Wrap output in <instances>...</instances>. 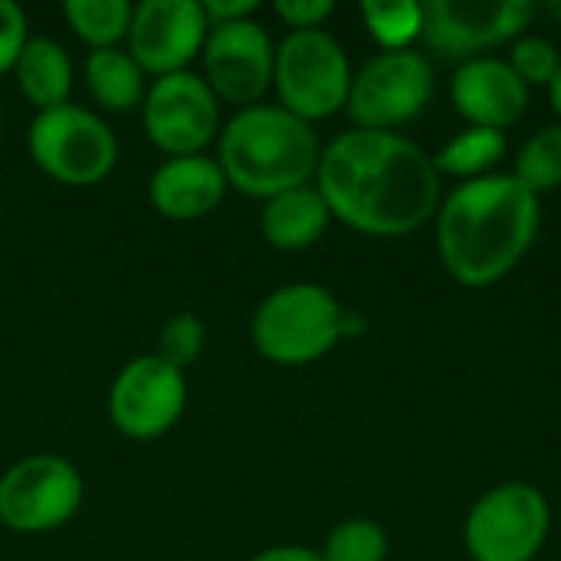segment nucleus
Instances as JSON below:
<instances>
[{"instance_id": "nucleus-1", "label": "nucleus", "mask_w": 561, "mask_h": 561, "mask_svg": "<svg viewBox=\"0 0 561 561\" xmlns=\"http://www.w3.org/2000/svg\"><path fill=\"white\" fill-rule=\"evenodd\" d=\"M316 187L332 217L365 237H408L440 210L431 154L394 131L339 135L319 158Z\"/></svg>"}, {"instance_id": "nucleus-2", "label": "nucleus", "mask_w": 561, "mask_h": 561, "mask_svg": "<svg viewBox=\"0 0 561 561\" xmlns=\"http://www.w3.org/2000/svg\"><path fill=\"white\" fill-rule=\"evenodd\" d=\"M542 224L539 197L513 174L463 181L437 210V250L447 273L483 289L510 276Z\"/></svg>"}, {"instance_id": "nucleus-3", "label": "nucleus", "mask_w": 561, "mask_h": 561, "mask_svg": "<svg viewBox=\"0 0 561 561\" xmlns=\"http://www.w3.org/2000/svg\"><path fill=\"white\" fill-rule=\"evenodd\" d=\"M316 128L283 105L240 108L220 131L217 161L227 184L250 197H276L306 187L319 171Z\"/></svg>"}, {"instance_id": "nucleus-4", "label": "nucleus", "mask_w": 561, "mask_h": 561, "mask_svg": "<svg viewBox=\"0 0 561 561\" xmlns=\"http://www.w3.org/2000/svg\"><path fill=\"white\" fill-rule=\"evenodd\" d=\"M250 332L263 358L299 368L319 362L345 339V309L319 283H289L260 302Z\"/></svg>"}, {"instance_id": "nucleus-5", "label": "nucleus", "mask_w": 561, "mask_h": 561, "mask_svg": "<svg viewBox=\"0 0 561 561\" xmlns=\"http://www.w3.org/2000/svg\"><path fill=\"white\" fill-rule=\"evenodd\" d=\"M273 82L279 105L312 125L345 108L352 92V66L332 33L293 30L276 46Z\"/></svg>"}, {"instance_id": "nucleus-6", "label": "nucleus", "mask_w": 561, "mask_h": 561, "mask_svg": "<svg viewBox=\"0 0 561 561\" xmlns=\"http://www.w3.org/2000/svg\"><path fill=\"white\" fill-rule=\"evenodd\" d=\"M26 141L36 168L69 187L99 184L118 161V141L112 128L95 112L72 102L39 112Z\"/></svg>"}, {"instance_id": "nucleus-7", "label": "nucleus", "mask_w": 561, "mask_h": 561, "mask_svg": "<svg viewBox=\"0 0 561 561\" xmlns=\"http://www.w3.org/2000/svg\"><path fill=\"white\" fill-rule=\"evenodd\" d=\"M552 526L546 496L529 483H503L483 493L463 526V542L473 561H533Z\"/></svg>"}, {"instance_id": "nucleus-8", "label": "nucleus", "mask_w": 561, "mask_h": 561, "mask_svg": "<svg viewBox=\"0 0 561 561\" xmlns=\"http://www.w3.org/2000/svg\"><path fill=\"white\" fill-rule=\"evenodd\" d=\"M434 92V69L417 49L378 53L352 76L348 115L358 128L391 131L424 112Z\"/></svg>"}, {"instance_id": "nucleus-9", "label": "nucleus", "mask_w": 561, "mask_h": 561, "mask_svg": "<svg viewBox=\"0 0 561 561\" xmlns=\"http://www.w3.org/2000/svg\"><path fill=\"white\" fill-rule=\"evenodd\" d=\"M82 493V477L69 460L26 457L0 477V523L23 536L53 533L79 513Z\"/></svg>"}, {"instance_id": "nucleus-10", "label": "nucleus", "mask_w": 561, "mask_h": 561, "mask_svg": "<svg viewBox=\"0 0 561 561\" xmlns=\"http://www.w3.org/2000/svg\"><path fill=\"white\" fill-rule=\"evenodd\" d=\"M141 122L151 145H158L164 154H204V148L220 135V99L204 76L191 69L171 72L154 79L148 89Z\"/></svg>"}, {"instance_id": "nucleus-11", "label": "nucleus", "mask_w": 561, "mask_h": 561, "mask_svg": "<svg viewBox=\"0 0 561 561\" xmlns=\"http://www.w3.org/2000/svg\"><path fill=\"white\" fill-rule=\"evenodd\" d=\"M536 3L529 0H427L421 39L440 56L477 59L490 46L516 43Z\"/></svg>"}, {"instance_id": "nucleus-12", "label": "nucleus", "mask_w": 561, "mask_h": 561, "mask_svg": "<svg viewBox=\"0 0 561 561\" xmlns=\"http://www.w3.org/2000/svg\"><path fill=\"white\" fill-rule=\"evenodd\" d=\"M187 408L184 371L171 368L158 355L131 358L112 381L108 414L112 424L131 440H151L168 434Z\"/></svg>"}, {"instance_id": "nucleus-13", "label": "nucleus", "mask_w": 561, "mask_h": 561, "mask_svg": "<svg viewBox=\"0 0 561 561\" xmlns=\"http://www.w3.org/2000/svg\"><path fill=\"white\" fill-rule=\"evenodd\" d=\"M201 53H204L207 85L224 102L250 108L273 85L276 49L270 33L256 20L210 26Z\"/></svg>"}, {"instance_id": "nucleus-14", "label": "nucleus", "mask_w": 561, "mask_h": 561, "mask_svg": "<svg viewBox=\"0 0 561 561\" xmlns=\"http://www.w3.org/2000/svg\"><path fill=\"white\" fill-rule=\"evenodd\" d=\"M210 33L201 0H145L131 10L128 53L145 69L161 76L184 72L204 49Z\"/></svg>"}, {"instance_id": "nucleus-15", "label": "nucleus", "mask_w": 561, "mask_h": 561, "mask_svg": "<svg viewBox=\"0 0 561 561\" xmlns=\"http://www.w3.org/2000/svg\"><path fill=\"white\" fill-rule=\"evenodd\" d=\"M450 99H454V108L473 128L503 131L526 115L529 85L513 72L506 59L477 56V59L460 62V69L454 72Z\"/></svg>"}, {"instance_id": "nucleus-16", "label": "nucleus", "mask_w": 561, "mask_h": 561, "mask_svg": "<svg viewBox=\"0 0 561 561\" xmlns=\"http://www.w3.org/2000/svg\"><path fill=\"white\" fill-rule=\"evenodd\" d=\"M227 187L230 184L217 158L187 154L158 164L148 181V201L168 220H201L224 201Z\"/></svg>"}, {"instance_id": "nucleus-17", "label": "nucleus", "mask_w": 561, "mask_h": 561, "mask_svg": "<svg viewBox=\"0 0 561 561\" xmlns=\"http://www.w3.org/2000/svg\"><path fill=\"white\" fill-rule=\"evenodd\" d=\"M329 220L332 210L325 197L319 194V187L306 184L270 197L260 217V230L266 243H273L276 250H309L312 243L322 240Z\"/></svg>"}, {"instance_id": "nucleus-18", "label": "nucleus", "mask_w": 561, "mask_h": 561, "mask_svg": "<svg viewBox=\"0 0 561 561\" xmlns=\"http://www.w3.org/2000/svg\"><path fill=\"white\" fill-rule=\"evenodd\" d=\"M13 69H16L20 92L39 112L69 102V92H72V59H69L62 43H56L49 36H30Z\"/></svg>"}, {"instance_id": "nucleus-19", "label": "nucleus", "mask_w": 561, "mask_h": 561, "mask_svg": "<svg viewBox=\"0 0 561 561\" xmlns=\"http://www.w3.org/2000/svg\"><path fill=\"white\" fill-rule=\"evenodd\" d=\"M85 85L92 99L108 112H131L145 105V69L131 59L128 49L108 46L85 56Z\"/></svg>"}, {"instance_id": "nucleus-20", "label": "nucleus", "mask_w": 561, "mask_h": 561, "mask_svg": "<svg viewBox=\"0 0 561 561\" xmlns=\"http://www.w3.org/2000/svg\"><path fill=\"white\" fill-rule=\"evenodd\" d=\"M506 154V135L496 128H467L457 138H450L431 161L437 174L477 181L486 178Z\"/></svg>"}, {"instance_id": "nucleus-21", "label": "nucleus", "mask_w": 561, "mask_h": 561, "mask_svg": "<svg viewBox=\"0 0 561 561\" xmlns=\"http://www.w3.org/2000/svg\"><path fill=\"white\" fill-rule=\"evenodd\" d=\"M131 3L128 0H66L62 16L79 39L92 49H108L128 36L131 26Z\"/></svg>"}, {"instance_id": "nucleus-22", "label": "nucleus", "mask_w": 561, "mask_h": 561, "mask_svg": "<svg viewBox=\"0 0 561 561\" xmlns=\"http://www.w3.org/2000/svg\"><path fill=\"white\" fill-rule=\"evenodd\" d=\"M362 16L385 53L411 49V43L424 30V3L414 0H368L362 3Z\"/></svg>"}, {"instance_id": "nucleus-23", "label": "nucleus", "mask_w": 561, "mask_h": 561, "mask_svg": "<svg viewBox=\"0 0 561 561\" xmlns=\"http://www.w3.org/2000/svg\"><path fill=\"white\" fill-rule=\"evenodd\" d=\"M516 181H523L536 197L561 184V125L536 131L516 154Z\"/></svg>"}, {"instance_id": "nucleus-24", "label": "nucleus", "mask_w": 561, "mask_h": 561, "mask_svg": "<svg viewBox=\"0 0 561 561\" xmlns=\"http://www.w3.org/2000/svg\"><path fill=\"white\" fill-rule=\"evenodd\" d=\"M325 561H385L388 559V536L378 523L371 519H345L339 523L325 546H322Z\"/></svg>"}, {"instance_id": "nucleus-25", "label": "nucleus", "mask_w": 561, "mask_h": 561, "mask_svg": "<svg viewBox=\"0 0 561 561\" xmlns=\"http://www.w3.org/2000/svg\"><path fill=\"white\" fill-rule=\"evenodd\" d=\"M207 342V329L194 312H178L164 322L161 335H158V358L168 362L171 368L184 371L187 365L197 362V355L204 352Z\"/></svg>"}, {"instance_id": "nucleus-26", "label": "nucleus", "mask_w": 561, "mask_h": 561, "mask_svg": "<svg viewBox=\"0 0 561 561\" xmlns=\"http://www.w3.org/2000/svg\"><path fill=\"white\" fill-rule=\"evenodd\" d=\"M513 72L533 89V85H552L561 69L559 46L546 36H519L513 43V53L506 59Z\"/></svg>"}, {"instance_id": "nucleus-27", "label": "nucleus", "mask_w": 561, "mask_h": 561, "mask_svg": "<svg viewBox=\"0 0 561 561\" xmlns=\"http://www.w3.org/2000/svg\"><path fill=\"white\" fill-rule=\"evenodd\" d=\"M26 13L13 0H0V76L16 66L26 46Z\"/></svg>"}, {"instance_id": "nucleus-28", "label": "nucleus", "mask_w": 561, "mask_h": 561, "mask_svg": "<svg viewBox=\"0 0 561 561\" xmlns=\"http://www.w3.org/2000/svg\"><path fill=\"white\" fill-rule=\"evenodd\" d=\"M332 10V0H276V16L293 30H322Z\"/></svg>"}, {"instance_id": "nucleus-29", "label": "nucleus", "mask_w": 561, "mask_h": 561, "mask_svg": "<svg viewBox=\"0 0 561 561\" xmlns=\"http://www.w3.org/2000/svg\"><path fill=\"white\" fill-rule=\"evenodd\" d=\"M207 23L220 26V23H237V20H253V13L260 10L256 0H201Z\"/></svg>"}, {"instance_id": "nucleus-30", "label": "nucleus", "mask_w": 561, "mask_h": 561, "mask_svg": "<svg viewBox=\"0 0 561 561\" xmlns=\"http://www.w3.org/2000/svg\"><path fill=\"white\" fill-rule=\"evenodd\" d=\"M250 561H325L322 552H312V549H302V546H279V549H266L260 552L256 559Z\"/></svg>"}, {"instance_id": "nucleus-31", "label": "nucleus", "mask_w": 561, "mask_h": 561, "mask_svg": "<svg viewBox=\"0 0 561 561\" xmlns=\"http://www.w3.org/2000/svg\"><path fill=\"white\" fill-rule=\"evenodd\" d=\"M549 95H552V108H556V115L561 118V69H559V76L552 79V85H549Z\"/></svg>"}, {"instance_id": "nucleus-32", "label": "nucleus", "mask_w": 561, "mask_h": 561, "mask_svg": "<svg viewBox=\"0 0 561 561\" xmlns=\"http://www.w3.org/2000/svg\"><path fill=\"white\" fill-rule=\"evenodd\" d=\"M0 138H3V112H0Z\"/></svg>"}]
</instances>
